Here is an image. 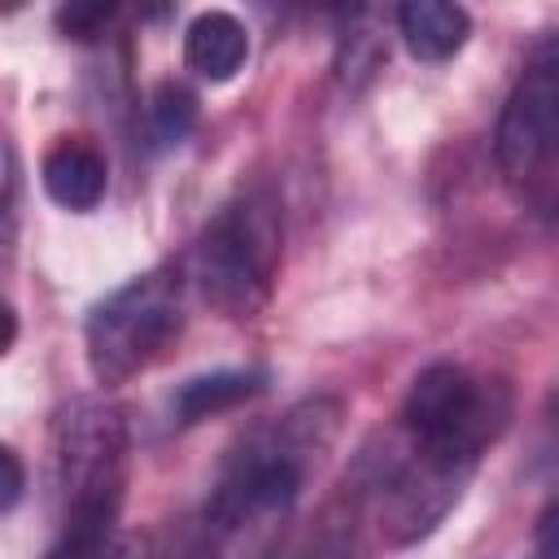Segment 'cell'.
Returning <instances> with one entry per match:
<instances>
[{"mask_svg":"<svg viewBox=\"0 0 559 559\" xmlns=\"http://www.w3.org/2000/svg\"><path fill=\"white\" fill-rule=\"evenodd\" d=\"M192 127H197V92L175 83V79L157 83L153 96H148V135H153V144L175 148L192 135Z\"/></svg>","mask_w":559,"mask_h":559,"instance_id":"8fae6325","label":"cell"},{"mask_svg":"<svg viewBox=\"0 0 559 559\" xmlns=\"http://www.w3.org/2000/svg\"><path fill=\"white\" fill-rule=\"evenodd\" d=\"M22 489H26V467H22V459H17L9 445H0V515H4L9 507H17Z\"/></svg>","mask_w":559,"mask_h":559,"instance_id":"5bb4252c","label":"cell"},{"mask_svg":"<svg viewBox=\"0 0 559 559\" xmlns=\"http://www.w3.org/2000/svg\"><path fill=\"white\" fill-rule=\"evenodd\" d=\"M57 489L70 507H118L127 467V424L122 411L100 397H74L52 424Z\"/></svg>","mask_w":559,"mask_h":559,"instance_id":"5b68a950","label":"cell"},{"mask_svg":"<svg viewBox=\"0 0 559 559\" xmlns=\"http://www.w3.org/2000/svg\"><path fill=\"white\" fill-rule=\"evenodd\" d=\"M262 389H266L262 367H223V371L183 380L170 397V411H175V424H201L218 411H231V406L258 397Z\"/></svg>","mask_w":559,"mask_h":559,"instance_id":"30bf717a","label":"cell"},{"mask_svg":"<svg viewBox=\"0 0 559 559\" xmlns=\"http://www.w3.org/2000/svg\"><path fill=\"white\" fill-rule=\"evenodd\" d=\"M148 559H218L214 528L210 524H179V528L162 533V542L153 546Z\"/></svg>","mask_w":559,"mask_h":559,"instance_id":"7c38bea8","label":"cell"},{"mask_svg":"<svg viewBox=\"0 0 559 559\" xmlns=\"http://www.w3.org/2000/svg\"><path fill=\"white\" fill-rule=\"evenodd\" d=\"M183 57H188V66H192L201 79L223 83V79H231V74L245 66V57H249V31H245V22H240L236 13H227V9H205V13H197V17L188 22Z\"/></svg>","mask_w":559,"mask_h":559,"instance_id":"ba28073f","label":"cell"},{"mask_svg":"<svg viewBox=\"0 0 559 559\" xmlns=\"http://www.w3.org/2000/svg\"><path fill=\"white\" fill-rule=\"evenodd\" d=\"M555 131H559V52L555 39H542L524 61L493 131V157L511 188H528L533 179H542V170H550Z\"/></svg>","mask_w":559,"mask_h":559,"instance_id":"8992f818","label":"cell"},{"mask_svg":"<svg viewBox=\"0 0 559 559\" xmlns=\"http://www.w3.org/2000/svg\"><path fill=\"white\" fill-rule=\"evenodd\" d=\"M39 179H44V192L61 205V210H96L105 188H109V166L100 157L96 144L79 140V135H66L57 140L48 153H44V166H39Z\"/></svg>","mask_w":559,"mask_h":559,"instance_id":"52a82bcc","label":"cell"},{"mask_svg":"<svg viewBox=\"0 0 559 559\" xmlns=\"http://www.w3.org/2000/svg\"><path fill=\"white\" fill-rule=\"evenodd\" d=\"M336 428L341 406L332 397H310L271 428L245 437L236 454L223 463V476L205 502V524L214 533H231L262 515L288 511L301 498L319 459L332 450Z\"/></svg>","mask_w":559,"mask_h":559,"instance_id":"6da1fadb","label":"cell"},{"mask_svg":"<svg viewBox=\"0 0 559 559\" xmlns=\"http://www.w3.org/2000/svg\"><path fill=\"white\" fill-rule=\"evenodd\" d=\"M13 236V162H9V148L0 144V253Z\"/></svg>","mask_w":559,"mask_h":559,"instance_id":"9a60e30c","label":"cell"},{"mask_svg":"<svg viewBox=\"0 0 559 559\" xmlns=\"http://www.w3.org/2000/svg\"><path fill=\"white\" fill-rule=\"evenodd\" d=\"M183 332V284L179 271L153 266L105 301L92 306L83 328V349L96 384H122L148 371Z\"/></svg>","mask_w":559,"mask_h":559,"instance_id":"3957f363","label":"cell"},{"mask_svg":"<svg viewBox=\"0 0 559 559\" xmlns=\"http://www.w3.org/2000/svg\"><path fill=\"white\" fill-rule=\"evenodd\" d=\"M397 31H402L411 57L445 61L467 44L472 17L463 4H450V0H411L397 9Z\"/></svg>","mask_w":559,"mask_h":559,"instance_id":"9c48e42d","label":"cell"},{"mask_svg":"<svg viewBox=\"0 0 559 559\" xmlns=\"http://www.w3.org/2000/svg\"><path fill=\"white\" fill-rule=\"evenodd\" d=\"M17 341V314L0 301V354H9V345Z\"/></svg>","mask_w":559,"mask_h":559,"instance_id":"ac0fdd59","label":"cell"},{"mask_svg":"<svg viewBox=\"0 0 559 559\" xmlns=\"http://www.w3.org/2000/svg\"><path fill=\"white\" fill-rule=\"evenodd\" d=\"M280 205L271 192H240L201 231L192 271L201 297L227 319H253L275 288L280 271Z\"/></svg>","mask_w":559,"mask_h":559,"instance_id":"7a4b0ae2","label":"cell"},{"mask_svg":"<svg viewBox=\"0 0 559 559\" xmlns=\"http://www.w3.org/2000/svg\"><path fill=\"white\" fill-rule=\"evenodd\" d=\"M397 419L411 450L476 467L511 419V389L463 362H432L415 376Z\"/></svg>","mask_w":559,"mask_h":559,"instance_id":"277c9868","label":"cell"},{"mask_svg":"<svg viewBox=\"0 0 559 559\" xmlns=\"http://www.w3.org/2000/svg\"><path fill=\"white\" fill-rule=\"evenodd\" d=\"M293 559H358V550H354V537H345V533H323L319 542H310L301 555H293Z\"/></svg>","mask_w":559,"mask_h":559,"instance_id":"2e32d148","label":"cell"},{"mask_svg":"<svg viewBox=\"0 0 559 559\" xmlns=\"http://www.w3.org/2000/svg\"><path fill=\"white\" fill-rule=\"evenodd\" d=\"M533 559H555V502H546V511L537 515V555Z\"/></svg>","mask_w":559,"mask_h":559,"instance_id":"e0dca14e","label":"cell"},{"mask_svg":"<svg viewBox=\"0 0 559 559\" xmlns=\"http://www.w3.org/2000/svg\"><path fill=\"white\" fill-rule=\"evenodd\" d=\"M114 17H118V4H61L57 9V26L70 39H96Z\"/></svg>","mask_w":559,"mask_h":559,"instance_id":"4fadbf2b","label":"cell"}]
</instances>
